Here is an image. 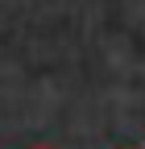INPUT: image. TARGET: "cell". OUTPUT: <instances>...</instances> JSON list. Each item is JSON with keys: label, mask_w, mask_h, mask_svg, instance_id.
<instances>
[{"label": "cell", "mask_w": 145, "mask_h": 149, "mask_svg": "<svg viewBox=\"0 0 145 149\" xmlns=\"http://www.w3.org/2000/svg\"><path fill=\"white\" fill-rule=\"evenodd\" d=\"M33 149H50V145H33Z\"/></svg>", "instance_id": "obj_1"}]
</instances>
